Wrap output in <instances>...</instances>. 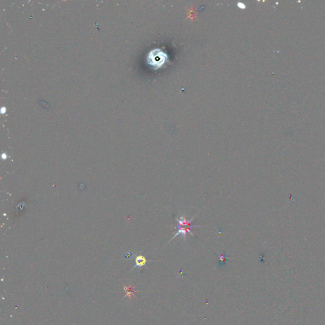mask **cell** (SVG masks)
Returning a JSON list of instances; mask_svg holds the SVG:
<instances>
[{
    "label": "cell",
    "instance_id": "2",
    "mask_svg": "<svg viewBox=\"0 0 325 325\" xmlns=\"http://www.w3.org/2000/svg\"><path fill=\"white\" fill-rule=\"evenodd\" d=\"M191 228H193V227L183 228V227H182L181 226H180V225H177V229H178V231H177V232H176V234L174 235V236H173L170 240H169V242H170L172 239H173L175 237H176V236H177L179 235V234H180V235L182 236V237L184 238H186V234H187V233H190V234L193 235V236H194V234H193V233L191 232V231H190V229H191ZM169 242H168V243H169Z\"/></svg>",
    "mask_w": 325,
    "mask_h": 325
},
{
    "label": "cell",
    "instance_id": "5",
    "mask_svg": "<svg viewBox=\"0 0 325 325\" xmlns=\"http://www.w3.org/2000/svg\"><path fill=\"white\" fill-rule=\"evenodd\" d=\"M123 288H124L125 291L126 292L125 296H128L130 300L132 299V296H135V293L137 292V291L135 290V287L132 286L131 285L129 286L128 287L124 286Z\"/></svg>",
    "mask_w": 325,
    "mask_h": 325
},
{
    "label": "cell",
    "instance_id": "3",
    "mask_svg": "<svg viewBox=\"0 0 325 325\" xmlns=\"http://www.w3.org/2000/svg\"><path fill=\"white\" fill-rule=\"evenodd\" d=\"M149 260H147L145 257L142 256V255H138V256H136V258H135V265L134 266L133 268H132V270H133L135 268H137V267H141L142 266H144L145 265L146 263L147 262H149Z\"/></svg>",
    "mask_w": 325,
    "mask_h": 325
},
{
    "label": "cell",
    "instance_id": "7",
    "mask_svg": "<svg viewBox=\"0 0 325 325\" xmlns=\"http://www.w3.org/2000/svg\"><path fill=\"white\" fill-rule=\"evenodd\" d=\"M238 6H239V7H241V8H243V9L245 8L244 5L242 4V3H239V4H238Z\"/></svg>",
    "mask_w": 325,
    "mask_h": 325
},
{
    "label": "cell",
    "instance_id": "1",
    "mask_svg": "<svg viewBox=\"0 0 325 325\" xmlns=\"http://www.w3.org/2000/svg\"><path fill=\"white\" fill-rule=\"evenodd\" d=\"M167 60V55L159 49H156V50L151 51L147 58V62L149 64L154 67L155 69H158L162 67Z\"/></svg>",
    "mask_w": 325,
    "mask_h": 325
},
{
    "label": "cell",
    "instance_id": "4",
    "mask_svg": "<svg viewBox=\"0 0 325 325\" xmlns=\"http://www.w3.org/2000/svg\"><path fill=\"white\" fill-rule=\"evenodd\" d=\"M196 217V215L191 219V220H187L186 218H185L184 217H180V218H175L176 220L177 221L178 223H179V225L180 226H183V225H188L189 227H194V226L196 225H190V223H191V222L193 221V220L194 219V218Z\"/></svg>",
    "mask_w": 325,
    "mask_h": 325
},
{
    "label": "cell",
    "instance_id": "6",
    "mask_svg": "<svg viewBox=\"0 0 325 325\" xmlns=\"http://www.w3.org/2000/svg\"><path fill=\"white\" fill-rule=\"evenodd\" d=\"M229 258H227L225 255H222L220 256V262L222 264H224L225 263V262H227V261L228 260Z\"/></svg>",
    "mask_w": 325,
    "mask_h": 325
}]
</instances>
